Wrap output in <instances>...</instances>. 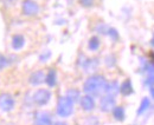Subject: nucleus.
Listing matches in <instances>:
<instances>
[{
	"label": "nucleus",
	"mask_w": 154,
	"mask_h": 125,
	"mask_svg": "<svg viewBox=\"0 0 154 125\" xmlns=\"http://www.w3.org/2000/svg\"><path fill=\"white\" fill-rule=\"evenodd\" d=\"M107 85V80L103 76L100 74H95L89 77L83 86V91L91 96V97H100L102 93H104V89Z\"/></svg>",
	"instance_id": "nucleus-1"
},
{
	"label": "nucleus",
	"mask_w": 154,
	"mask_h": 125,
	"mask_svg": "<svg viewBox=\"0 0 154 125\" xmlns=\"http://www.w3.org/2000/svg\"><path fill=\"white\" fill-rule=\"evenodd\" d=\"M74 112V103L68 97H60L57 103V115L59 117H69Z\"/></svg>",
	"instance_id": "nucleus-2"
},
{
	"label": "nucleus",
	"mask_w": 154,
	"mask_h": 125,
	"mask_svg": "<svg viewBox=\"0 0 154 125\" xmlns=\"http://www.w3.org/2000/svg\"><path fill=\"white\" fill-rule=\"evenodd\" d=\"M39 5L35 0H24L21 4V12L25 17H35L39 13Z\"/></svg>",
	"instance_id": "nucleus-3"
},
{
	"label": "nucleus",
	"mask_w": 154,
	"mask_h": 125,
	"mask_svg": "<svg viewBox=\"0 0 154 125\" xmlns=\"http://www.w3.org/2000/svg\"><path fill=\"white\" fill-rule=\"evenodd\" d=\"M16 106V102L14 98L8 94V93H2L0 94V109L5 112H10L12 111Z\"/></svg>",
	"instance_id": "nucleus-4"
},
{
	"label": "nucleus",
	"mask_w": 154,
	"mask_h": 125,
	"mask_svg": "<svg viewBox=\"0 0 154 125\" xmlns=\"http://www.w3.org/2000/svg\"><path fill=\"white\" fill-rule=\"evenodd\" d=\"M50 99H51V92L49 90L40 89L33 94V102L40 106L48 104Z\"/></svg>",
	"instance_id": "nucleus-5"
},
{
	"label": "nucleus",
	"mask_w": 154,
	"mask_h": 125,
	"mask_svg": "<svg viewBox=\"0 0 154 125\" xmlns=\"http://www.w3.org/2000/svg\"><path fill=\"white\" fill-rule=\"evenodd\" d=\"M115 103L116 100L114 96L106 94V96L101 97V99H100V109L103 112H110L115 106Z\"/></svg>",
	"instance_id": "nucleus-6"
},
{
	"label": "nucleus",
	"mask_w": 154,
	"mask_h": 125,
	"mask_svg": "<svg viewBox=\"0 0 154 125\" xmlns=\"http://www.w3.org/2000/svg\"><path fill=\"white\" fill-rule=\"evenodd\" d=\"M83 60H79V66L84 70L85 72H91L95 71L100 64L98 59L96 58H85L84 55H82Z\"/></svg>",
	"instance_id": "nucleus-7"
},
{
	"label": "nucleus",
	"mask_w": 154,
	"mask_h": 125,
	"mask_svg": "<svg viewBox=\"0 0 154 125\" xmlns=\"http://www.w3.org/2000/svg\"><path fill=\"white\" fill-rule=\"evenodd\" d=\"M52 118L50 116V113L44 112V111H39L36 112L35 115V125H52Z\"/></svg>",
	"instance_id": "nucleus-8"
},
{
	"label": "nucleus",
	"mask_w": 154,
	"mask_h": 125,
	"mask_svg": "<svg viewBox=\"0 0 154 125\" xmlns=\"http://www.w3.org/2000/svg\"><path fill=\"white\" fill-rule=\"evenodd\" d=\"M79 104H81V106H82V109H83L84 111H91V110L95 109V100H94V97H91V96H89V94L81 97Z\"/></svg>",
	"instance_id": "nucleus-9"
},
{
	"label": "nucleus",
	"mask_w": 154,
	"mask_h": 125,
	"mask_svg": "<svg viewBox=\"0 0 154 125\" xmlns=\"http://www.w3.org/2000/svg\"><path fill=\"white\" fill-rule=\"evenodd\" d=\"M30 84L31 85H33V86H38L40 85L42 83H44V80H45V74H44V72L43 71H36L33 72L31 76H30Z\"/></svg>",
	"instance_id": "nucleus-10"
},
{
	"label": "nucleus",
	"mask_w": 154,
	"mask_h": 125,
	"mask_svg": "<svg viewBox=\"0 0 154 125\" xmlns=\"http://www.w3.org/2000/svg\"><path fill=\"white\" fill-rule=\"evenodd\" d=\"M119 92L122 94V96H129L133 93V85H132V82L129 79H126L120 86H119Z\"/></svg>",
	"instance_id": "nucleus-11"
},
{
	"label": "nucleus",
	"mask_w": 154,
	"mask_h": 125,
	"mask_svg": "<svg viewBox=\"0 0 154 125\" xmlns=\"http://www.w3.org/2000/svg\"><path fill=\"white\" fill-rule=\"evenodd\" d=\"M25 45V38L21 34H14L12 37V49L16 51H19Z\"/></svg>",
	"instance_id": "nucleus-12"
},
{
	"label": "nucleus",
	"mask_w": 154,
	"mask_h": 125,
	"mask_svg": "<svg viewBox=\"0 0 154 125\" xmlns=\"http://www.w3.org/2000/svg\"><path fill=\"white\" fill-rule=\"evenodd\" d=\"M50 88H54V86H56V84H57V72L56 70H54V69H51L50 71L48 72V74L45 76V80H44Z\"/></svg>",
	"instance_id": "nucleus-13"
},
{
	"label": "nucleus",
	"mask_w": 154,
	"mask_h": 125,
	"mask_svg": "<svg viewBox=\"0 0 154 125\" xmlns=\"http://www.w3.org/2000/svg\"><path fill=\"white\" fill-rule=\"evenodd\" d=\"M119 84L116 82H110V83H107L106 85V89H104V93L106 94H110V96H114L119 93Z\"/></svg>",
	"instance_id": "nucleus-14"
},
{
	"label": "nucleus",
	"mask_w": 154,
	"mask_h": 125,
	"mask_svg": "<svg viewBox=\"0 0 154 125\" xmlns=\"http://www.w3.org/2000/svg\"><path fill=\"white\" fill-rule=\"evenodd\" d=\"M113 111V116L116 121L119 122H123L126 119V113H125V109L122 106H114Z\"/></svg>",
	"instance_id": "nucleus-15"
},
{
	"label": "nucleus",
	"mask_w": 154,
	"mask_h": 125,
	"mask_svg": "<svg viewBox=\"0 0 154 125\" xmlns=\"http://www.w3.org/2000/svg\"><path fill=\"white\" fill-rule=\"evenodd\" d=\"M100 46H101V40H100V38H98V37L94 36L89 39L88 47H89V50H90V51H97V50L100 49Z\"/></svg>",
	"instance_id": "nucleus-16"
},
{
	"label": "nucleus",
	"mask_w": 154,
	"mask_h": 125,
	"mask_svg": "<svg viewBox=\"0 0 154 125\" xmlns=\"http://www.w3.org/2000/svg\"><path fill=\"white\" fill-rule=\"evenodd\" d=\"M149 106H151L149 99H148V98H143L142 102H141V105H140L139 110H137V115H142L143 112H146V111L149 109Z\"/></svg>",
	"instance_id": "nucleus-17"
},
{
	"label": "nucleus",
	"mask_w": 154,
	"mask_h": 125,
	"mask_svg": "<svg viewBox=\"0 0 154 125\" xmlns=\"http://www.w3.org/2000/svg\"><path fill=\"white\" fill-rule=\"evenodd\" d=\"M66 97H68L70 100H72V103H75V102H77V100L81 98V93H79V91H78V90L71 89V90H69V91H68Z\"/></svg>",
	"instance_id": "nucleus-18"
},
{
	"label": "nucleus",
	"mask_w": 154,
	"mask_h": 125,
	"mask_svg": "<svg viewBox=\"0 0 154 125\" xmlns=\"http://www.w3.org/2000/svg\"><path fill=\"white\" fill-rule=\"evenodd\" d=\"M11 63H12V60H10L8 57L0 53V70H4L5 67H7Z\"/></svg>",
	"instance_id": "nucleus-19"
},
{
	"label": "nucleus",
	"mask_w": 154,
	"mask_h": 125,
	"mask_svg": "<svg viewBox=\"0 0 154 125\" xmlns=\"http://www.w3.org/2000/svg\"><path fill=\"white\" fill-rule=\"evenodd\" d=\"M104 63H106V65H107L108 67H114V66L116 65V58L113 55V54H109V55L106 57Z\"/></svg>",
	"instance_id": "nucleus-20"
},
{
	"label": "nucleus",
	"mask_w": 154,
	"mask_h": 125,
	"mask_svg": "<svg viewBox=\"0 0 154 125\" xmlns=\"http://www.w3.org/2000/svg\"><path fill=\"white\" fill-rule=\"evenodd\" d=\"M107 34H108V36L113 39V41H117V40H119V38H120V36H119V32L116 31L114 27H108Z\"/></svg>",
	"instance_id": "nucleus-21"
},
{
	"label": "nucleus",
	"mask_w": 154,
	"mask_h": 125,
	"mask_svg": "<svg viewBox=\"0 0 154 125\" xmlns=\"http://www.w3.org/2000/svg\"><path fill=\"white\" fill-rule=\"evenodd\" d=\"M84 125H100V121L96 116H90L85 119Z\"/></svg>",
	"instance_id": "nucleus-22"
},
{
	"label": "nucleus",
	"mask_w": 154,
	"mask_h": 125,
	"mask_svg": "<svg viewBox=\"0 0 154 125\" xmlns=\"http://www.w3.org/2000/svg\"><path fill=\"white\" fill-rule=\"evenodd\" d=\"M50 57H51V52L49 50H46V51H44L43 53L39 55V61L40 63H45V61H48L50 59Z\"/></svg>",
	"instance_id": "nucleus-23"
},
{
	"label": "nucleus",
	"mask_w": 154,
	"mask_h": 125,
	"mask_svg": "<svg viewBox=\"0 0 154 125\" xmlns=\"http://www.w3.org/2000/svg\"><path fill=\"white\" fill-rule=\"evenodd\" d=\"M79 4H81V6H83L85 8H89V7L94 6L95 0H79Z\"/></svg>",
	"instance_id": "nucleus-24"
},
{
	"label": "nucleus",
	"mask_w": 154,
	"mask_h": 125,
	"mask_svg": "<svg viewBox=\"0 0 154 125\" xmlns=\"http://www.w3.org/2000/svg\"><path fill=\"white\" fill-rule=\"evenodd\" d=\"M96 31L101 34H107V31H108V26L104 25V24H98L96 27Z\"/></svg>",
	"instance_id": "nucleus-25"
},
{
	"label": "nucleus",
	"mask_w": 154,
	"mask_h": 125,
	"mask_svg": "<svg viewBox=\"0 0 154 125\" xmlns=\"http://www.w3.org/2000/svg\"><path fill=\"white\" fill-rule=\"evenodd\" d=\"M14 1H17V0H4L5 5H13V4H14Z\"/></svg>",
	"instance_id": "nucleus-26"
},
{
	"label": "nucleus",
	"mask_w": 154,
	"mask_h": 125,
	"mask_svg": "<svg viewBox=\"0 0 154 125\" xmlns=\"http://www.w3.org/2000/svg\"><path fill=\"white\" fill-rule=\"evenodd\" d=\"M52 125H66V123H63V122H57V123H54Z\"/></svg>",
	"instance_id": "nucleus-27"
}]
</instances>
